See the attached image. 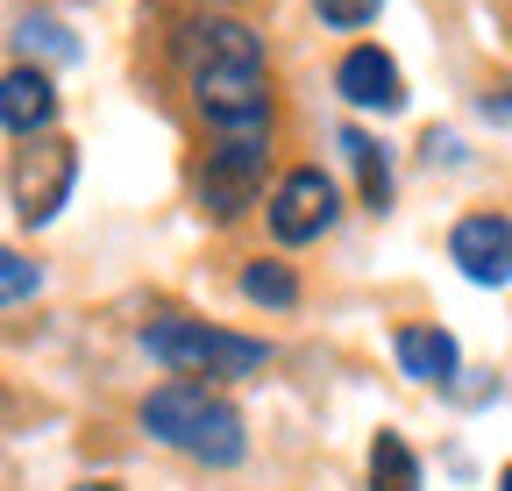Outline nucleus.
Listing matches in <instances>:
<instances>
[{
  "label": "nucleus",
  "mask_w": 512,
  "mask_h": 491,
  "mask_svg": "<svg viewBox=\"0 0 512 491\" xmlns=\"http://www.w3.org/2000/svg\"><path fill=\"white\" fill-rule=\"evenodd\" d=\"M143 427L157 442H171V449H185V456H200V463H242V449H249V435H242V413L221 399V392H207V385H157L150 399H143Z\"/></svg>",
  "instance_id": "f257e3e1"
},
{
  "label": "nucleus",
  "mask_w": 512,
  "mask_h": 491,
  "mask_svg": "<svg viewBox=\"0 0 512 491\" xmlns=\"http://www.w3.org/2000/svg\"><path fill=\"white\" fill-rule=\"evenodd\" d=\"M143 349L164 363V371H178V378H249V371H264V342L207 328V321H178V314L150 321Z\"/></svg>",
  "instance_id": "f03ea898"
},
{
  "label": "nucleus",
  "mask_w": 512,
  "mask_h": 491,
  "mask_svg": "<svg viewBox=\"0 0 512 491\" xmlns=\"http://www.w3.org/2000/svg\"><path fill=\"white\" fill-rule=\"evenodd\" d=\"M192 100L214 129L228 136H264L271 129V86L264 65H214V72H192Z\"/></svg>",
  "instance_id": "7ed1b4c3"
},
{
  "label": "nucleus",
  "mask_w": 512,
  "mask_h": 491,
  "mask_svg": "<svg viewBox=\"0 0 512 491\" xmlns=\"http://www.w3.org/2000/svg\"><path fill=\"white\" fill-rule=\"evenodd\" d=\"M335 214H342V207H335V178L313 171V164L292 171L285 186L271 193V235H278V242H320V235L335 228Z\"/></svg>",
  "instance_id": "20e7f679"
},
{
  "label": "nucleus",
  "mask_w": 512,
  "mask_h": 491,
  "mask_svg": "<svg viewBox=\"0 0 512 491\" xmlns=\"http://www.w3.org/2000/svg\"><path fill=\"white\" fill-rule=\"evenodd\" d=\"M256 193H264V143H256V136H228V143L207 157V171H200V200L228 221V214H242Z\"/></svg>",
  "instance_id": "39448f33"
},
{
  "label": "nucleus",
  "mask_w": 512,
  "mask_h": 491,
  "mask_svg": "<svg viewBox=\"0 0 512 491\" xmlns=\"http://www.w3.org/2000/svg\"><path fill=\"white\" fill-rule=\"evenodd\" d=\"M72 178H79V150L72 143H36L15 164V214L22 221H50L64 207V193H72Z\"/></svg>",
  "instance_id": "423d86ee"
},
{
  "label": "nucleus",
  "mask_w": 512,
  "mask_h": 491,
  "mask_svg": "<svg viewBox=\"0 0 512 491\" xmlns=\"http://www.w3.org/2000/svg\"><path fill=\"white\" fill-rule=\"evenodd\" d=\"M448 257L470 285H512V221L505 214H463L448 235Z\"/></svg>",
  "instance_id": "0eeeda50"
},
{
  "label": "nucleus",
  "mask_w": 512,
  "mask_h": 491,
  "mask_svg": "<svg viewBox=\"0 0 512 491\" xmlns=\"http://www.w3.org/2000/svg\"><path fill=\"white\" fill-rule=\"evenodd\" d=\"M178 57H185V72H214V65H264V36L256 29H242V22H192L185 29V43H178Z\"/></svg>",
  "instance_id": "6e6552de"
},
{
  "label": "nucleus",
  "mask_w": 512,
  "mask_h": 491,
  "mask_svg": "<svg viewBox=\"0 0 512 491\" xmlns=\"http://www.w3.org/2000/svg\"><path fill=\"white\" fill-rule=\"evenodd\" d=\"M335 86H342V100H349V107H370V114H392V107H406L399 65H392V57H384L377 43H363V50H349V57H342Z\"/></svg>",
  "instance_id": "1a4fd4ad"
},
{
  "label": "nucleus",
  "mask_w": 512,
  "mask_h": 491,
  "mask_svg": "<svg viewBox=\"0 0 512 491\" xmlns=\"http://www.w3.org/2000/svg\"><path fill=\"white\" fill-rule=\"evenodd\" d=\"M50 114H57V86H50V72L15 65L8 86H0V121H8L15 136H43V129H50Z\"/></svg>",
  "instance_id": "9d476101"
},
{
  "label": "nucleus",
  "mask_w": 512,
  "mask_h": 491,
  "mask_svg": "<svg viewBox=\"0 0 512 491\" xmlns=\"http://www.w3.org/2000/svg\"><path fill=\"white\" fill-rule=\"evenodd\" d=\"M399 371L420 385H448L456 378V335L448 328H399Z\"/></svg>",
  "instance_id": "9b49d317"
},
{
  "label": "nucleus",
  "mask_w": 512,
  "mask_h": 491,
  "mask_svg": "<svg viewBox=\"0 0 512 491\" xmlns=\"http://www.w3.org/2000/svg\"><path fill=\"white\" fill-rule=\"evenodd\" d=\"M370 491H420V456L399 435H377L370 442Z\"/></svg>",
  "instance_id": "f8f14e48"
},
{
  "label": "nucleus",
  "mask_w": 512,
  "mask_h": 491,
  "mask_svg": "<svg viewBox=\"0 0 512 491\" xmlns=\"http://www.w3.org/2000/svg\"><path fill=\"white\" fill-rule=\"evenodd\" d=\"M242 292H249L256 306H292V299H299V278H292L285 264H264V257H256V264L242 271Z\"/></svg>",
  "instance_id": "ddd939ff"
},
{
  "label": "nucleus",
  "mask_w": 512,
  "mask_h": 491,
  "mask_svg": "<svg viewBox=\"0 0 512 491\" xmlns=\"http://www.w3.org/2000/svg\"><path fill=\"white\" fill-rule=\"evenodd\" d=\"M342 150H349V157L363 164V193H370V207H384V193H392V178H384V164L370 157V143H363V136H342Z\"/></svg>",
  "instance_id": "4468645a"
},
{
  "label": "nucleus",
  "mask_w": 512,
  "mask_h": 491,
  "mask_svg": "<svg viewBox=\"0 0 512 491\" xmlns=\"http://www.w3.org/2000/svg\"><path fill=\"white\" fill-rule=\"evenodd\" d=\"M320 8V22H335V29H363V22H377V0H313Z\"/></svg>",
  "instance_id": "2eb2a0df"
},
{
  "label": "nucleus",
  "mask_w": 512,
  "mask_h": 491,
  "mask_svg": "<svg viewBox=\"0 0 512 491\" xmlns=\"http://www.w3.org/2000/svg\"><path fill=\"white\" fill-rule=\"evenodd\" d=\"M8 264V299H29L36 292V271H29V257H0Z\"/></svg>",
  "instance_id": "dca6fc26"
},
{
  "label": "nucleus",
  "mask_w": 512,
  "mask_h": 491,
  "mask_svg": "<svg viewBox=\"0 0 512 491\" xmlns=\"http://www.w3.org/2000/svg\"><path fill=\"white\" fill-rule=\"evenodd\" d=\"M498 491H512V463H505V477H498Z\"/></svg>",
  "instance_id": "f3484780"
},
{
  "label": "nucleus",
  "mask_w": 512,
  "mask_h": 491,
  "mask_svg": "<svg viewBox=\"0 0 512 491\" xmlns=\"http://www.w3.org/2000/svg\"><path fill=\"white\" fill-rule=\"evenodd\" d=\"M79 491H114V484H79Z\"/></svg>",
  "instance_id": "a211bd4d"
}]
</instances>
